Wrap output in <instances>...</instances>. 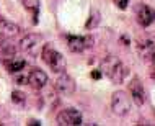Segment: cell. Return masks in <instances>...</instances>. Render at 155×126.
Here are the masks:
<instances>
[{
	"label": "cell",
	"instance_id": "1",
	"mask_svg": "<svg viewBox=\"0 0 155 126\" xmlns=\"http://www.w3.org/2000/svg\"><path fill=\"white\" fill-rule=\"evenodd\" d=\"M41 57H43V61L51 67V70H54V72L61 74V72H64V70H65V66H67L65 57L62 56L59 51H56L51 44H44L43 46Z\"/></svg>",
	"mask_w": 155,
	"mask_h": 126
},
{
	"label": "cell",
	"instance_id": "2",
	"mask_svg": "<svg viewBox=\"0 0 155 126\" xmlns=\"http://www.w3.org/2000/svg\"><path fill=\"white\" fill-rule=\"evenodd\" d=\"M111 110L118 116H126L131 111V97L124 90H116L111 97Z\"/></svg>",
	"mask_w": 155,
	"mask_h": 126
},
{
	"label": "cell",
	"instance_id": "3",
	"mask_svg": "<svg viewBox=\"0 0 155 126\" xmlns=\"http://www.w3.org/2000/svg\"><path fill=\"white\" fill-rule=\"evenodd\" d=\"M21 49L25 53L28 54V56H33V57H38V54H41L43 51V38L39 35H36V33H28V35H25V38L21 39Z\"/></svg>",
	"mask_w": 155,
	"mask_h": 126
},
{
	"label": "cell",
	"instance_id": "4",
	"mask_svg": "<svg viewBox=\"0 0 155 126\" xmlns=\"http://www.w3.org/2000/svg\"><path fill=\"white\" fill-rule=\"evenodd\" d=\"M57 124L61 126H78L82 124V113L75 108H65L57 115Z\"/></svg>",
	"mask_w": 155,
	"mask_h": 126
},
{
	"label": "cell",
	"instance_id": "5",
	"mask_svg": "<svg viewBox=\"0 0 155 126\" xmlns=\"http://www.w3.org/2000/svg\"><path fill=\"white\" fill-rule=\"evenodd\" d=\"M129 95H131L132 102L137 105V107H142L145 103V92L144 87H142L140 80L137 77H134L131 82H129Z\"/></svg>",
	"mask_w": 155,
	"mask_h": 126
},
{
	"label": "cell",
	"instance_id": "6",
	"mask_svg": "<svg viewBox=\"0 0 155 126\" xmlns=\"http://www.w3.org/2000/svg\"><path fill=\"white\" fill-rule=\"evenodd\" d=\"M56 90L62 95H72L75 92V80L69 74H61L56 80Z\"/></svg>",
	"mask_w": 155,
	"mask_h": 126
},
{
	"label": "cell",
	"instance_id": "7",
	"mask_svg": "<svg viewBox=\"0 0 155 126\" xmlns=\"http://www.w3.org/2000/svg\"><path fill=\"white\" fill-rule=\"evenodd\" d=\"M28 83H30L35 90L44 89L46 83H48V74L41 69H33L30 72V75H28Z\"/></svg>",
	"mask_w": 155,
	"mask_h": 126
},
{
	"label": "cell",
	"instance_id": "8",
	"mask_svg": "<svg viewBox=\"0 0 155 126\" xmlns=\"http://www.w3.org/2000/svg\"><path fill=\"white\" fill-rule=\"evenodd\" d=\"M67 46L72 53H82L83 49H87L91 46V38L85 36H69L67 38Z\"/></svg>",
	"mask_w": 155,
	"mask_h": 126
},
{
	"label": "cell",
	"instance_id": "9",
	"mask_svg": "<svg viewBox=\"0 0 155 126\" xmlns=\"http://www.w3.org/2000/svg\"><path fill=\"white\" fill-rule=\"evenodd\" d=\"M18 33H20V26H18V25L0 16V36L12 38V36H16Z\"/></svg>",
	"mask_w": 155,
	"mask_h": 126
},
{
	"label": "cell",
	"instance_id": "10",
	"mask_svg": "<svg viewBox=\"0 0 155 126\" xmlns=\"http://www.w3.org/2000/svg\"><path fill=\"white\" fill-rule=\"evenodd\" d=\"M137 18H139V23L142 26H149V25H152L153 20H155V12L149 5H140Z\"/></svg>",
	"mask_w": 155,
	"mask_h": 126
},
{
	"label": "cell",
	"instance_id": "11",
	"mask_svg": "<svg viewBox=\"0 0 155 126\" xmlns=\"http://www.w3.org/2000/svg\"><path fill=\"white\" fill-rule=\"evenodd\" d=\"M110 77V80L113 83H123L124 82V79L127 77V67H126L123 62H118V64L114 66V69L111 70V74L108 75Z\"/></svg>",
	"mask_w": 155,
	"mask_h": 126
},
{
	"label": "cell",
	"instance_id": "12",
	"mask_svg": "<svg viewBox=\"0 0 155 126\" xmlns=\"http://www.w3.org/2000/svg\"><path fill=\"white\" fill-rule=\"evenodd\" d=\"M16 54V46L8 43L3 36H0V57H5V59H10Z\"/></svg>",
	"mask_w": 155,
	"mask_h": 126
},
{
	"label": "cell",
	"instance_id": "13",
	"mask_svg": "<svg viewBox=\"0 0 155 126\" xmlns=\"http://www.w3.org/2000/svg\"><path fill=\"white\" fill-rule=\"evenodd\" d=\"M5 66H7V69H8V72H20V70L23 69L25 66H26V61L23 59V57H10L7 62H5Z\"/></svg>",
	"mask_w": 155,
	"mask_h": 126
},
{
	"label": "cell",
	"instance_id": "14",
	"mask_svg": "<svg viewBox=\"0 0 155 126\" xmlns=\"http://www.w3.org/2000/svg\"><path fill=\"white\" fill-rule=\"evenodd\" d=\"M139 53L144 59H150V57L155 56V43L152 41H145L139 46Z\"/></svg>",
	"mask_w": 155,
	"mask_h": 126
},
{
	"label": "cell",
	"instance_id": "15",
	"mask_svg": "<svg viewBox=\"0 0 155 126\" xmlns=\"http://www.w3.org/2000/svg\"><path fill=\"white\" fill-rule=\"evenodd\" d=\"M119 62L118 57H114V56H108V57H104L103 62H101V72L104 75H110L111 74V70L114 69V66Z\"/></svg>",
	"mask_w": 155,
	"mask_h": 126
},
{
	"label": "cell",
	"instance_id": "16",
	"mask_svg": "<svg viewBox=\"0 0 155 126\" xmlns=\"http://www.w3.org/2000/svg\"><path fill=\"white\" fill-rule=\"evenodd\" d=\"M100 22H101L100 12L98 10H91L90 15H88V20H87V23H85V30H93V28H96L100 25Z\"/></svg>",
	"mask_w": 155,
	"mask_h": 126
},
{
	"label": "cell",
	"instance_id": "17",
	"mask_svg": "<svg viewBox=\"0 0 155 126\" xmlns=\"http://www.w3.org/2000/svg\"><path fill=\"white\" fill-rule=\"evenodd\" d=\"M12 102L13 103H18V105H23L25 102H26V95L23 94V92H18V90H13L10 95Z\"/></svg>",
	"mask_w": 155,
	"mask_h": 126
},
{
	"label": "cell",
	"instance_id": "18",
	"mask_svg": "<svg viewBox=\"0 0 155 126\" xmlns=\"http://www.w3.org/2000/svg\"><path fill=\"white\" fill-rule=\"evenodd\" d=\"M116 5H118L121 10H124V8H127V5H129V0H116Z\"/></svg>",
	"mask_w": 155,
	"mask_h": 126
},
{
	"label": "cell",
	"instance_id": "19",
	"mask_svg": "<svg viewBox=\"0 0 155 126\" xmlns=\"http://www.w3.org/2000/svg\"><path fill=\"white\" fill-rule=\"evenodd\" d=\"M101 74H103V72H100V70H93V72H91V77H93L95 80H96V79L101 77Z\"/></svg>",
	"mask_w": 155,
	"mask_h": 126
},
{
	"label": "cell",
	"instance_id": "20",
	"mask_svg": "<svg viewBox=\"0 0 155 126\" xmlns=\"http://www.w3.org/2000/svg\"><path fill=\"white\" fill-rule=\"evenodd\" d=\"M16 82L18 83H28V77H16Z\"/></svg>",
	"mask_w": 155,
	"mask_h": 126
},
{
	"label": "cell",
	"instance_id": "21",
	"mask_svg": "<svg viewBox=\"0 0 155 126\" xmlns=\"http://www.w3.org/2000/svg\"><path fill=\"white\" fill-rule=\"evenodd\" d=\"M28 124H41V123H39V121H35V120H33V121H30Z\"/></svg>",
	"mask_w": 155,
	"mask_h": 126
},
{
	"label": "cell",
	"instance_id": "22",
	"mask_svg": "<svg viewBox=\"0 0 155 126\" xmlns=\"http://www.w3.org/2000/svg\"><path fill=\"white\" fill-rule=\"evenodd\" d=\"M152 77H155V72H153V74H152Z\"/></svg>",
	"mask_w": 155,
	"mask_h": 126
}]
</instances>
